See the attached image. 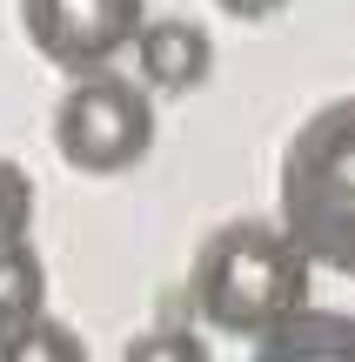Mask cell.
<instances>
[{"instance_id": "obj_3", "label": "cell", "mask_w": 355, "mask_h": 362, "mask_svg": "<svg viewBox=\"0 0 355 362\" xmlns=\"http://www.w3.org/2000/svg\"><path fill=\"white\" fill-rule=\"evenodd\" d=\"M54 148L80 175H121L134 161H148V148H155L148 88L134 74H114V67L80 74L54 107Z\"/></svg>"}, {"instance_id": "obj_9", "label": "cell", "mask_w": 355, "mask_h": 362, "mask_svg": "<svg viewBox=\"0 0 355 362\" xmlns=\"http://www.w3.org/2000/svg\"><path fill=\"white\" fill-rule=\"evenodd\" d=\"M27 228H34V181L20 161L0 155V242H27Z\"/></svg>"}, {"instance_id": "obj_5", "label": "cell", "mask_w": 355, "mask_h": 362, "mask_svg": "<svg viewBox=\"0 0 355 362\" xmlns=\"http://www.w3.org/2000/svg\"><path fill=\"white\" fill-rule=\"evenodd\" d=\"M134 67H141V88H155V94H188V88L208 81L215 47H208V34H201L195 21L161 13V21H148L141 34H134Z\"/></svg>"}, {"instance_id": "obj_8", "label": "cell", "mask_w": 355, "mask_h": 362, "mask_svg": "<svg viewBox=\"0 0 355 362\" xmlns=\"http://www.w3.org/2000/svg\"><path fill=\"white\" fill-rule=\"evenodd\" d=\"M0 362H88V342L61 315H34V322L0 336Z\"/></svg>"}, {"instance_id": "obj_4", "label": "cell", "mask_w": 355, "mask_h": 362, "mask_svg": "<svg viewBox=\"0 0 355 362\" xmlns=\"http://www.w3.org/2000/svg\"><path fill=\"white\" fill-rule=\"evenodd\" d=\"M141 13H148L141 0H20V27L34 40V54L47 67H61L67 81L114 67L148 27Z\"/></svg>"}, {"instance_id": "obj_7", "label": "cell", "mask_w": 355, "mask_h": 362, "mask_svg": "<svg viewBox=\"0 0 355 362\" xmlns=\"http://www.w3.org/2000/svg\"><path fill=\"white\" fill-rule=\"evenodd\" d=\"M34 315H47V269L34 242H0V336Z\"/></svg>"}, {"instance_id": "obj_2", "label": "cell", "mask_w": 355, "mask_h": 362, "mask_svg": "<svg viewBox=\"0 0 355 362\" xmlns=\"http://www.w3.org/2000/svg\"><path fill=\"white\" fill-rule=\"evenodd\" d=\"M282 228L315 269L355 282V94L295 128L282 155Z\"/></svg>"}, {"instance_id": "obj_11", "label": "cell", "mask_w": 355, "mask_h": 362, "mask_svg": "<svg viewBox=\"0 0 355 362\" xmlns=\"http://www.w3.org/2000/svg\"><path fill=\"white\" fill-rule=\"evenodd\" d=\"M215 7H222V13H235V21H268L282 0H215Z\"/></svg>"}, {"instance_id": "obj_1", "label": "cell", "mask_w": 355, "mask_h": 362, "mask_svg": "<svg viewBox=\"0 0 355 362\" xmlns=\"http://www.w3.org/2000/svg\"><path fill=\"white\" fill-rule=\"evenodd\" d=\"M308 275H315V262L295 248L282 221H222L195 248L188 302L215 336L262 342L308 309Z\"/></svg>"}, {"instance_id": "obj_6", "label": "cell", "mask_w": 355, "mask_h": 362, "mask_svg": "<svg viewBox=\"0 0 355 362\" xmlns=\"http://www.w3.org/2000/svg\"><path fill=\"white\" fill-rule=\"evenodd\" d=\"M255 362H355V315L342 309H302L275 336L255 342Z\"/></svg>"}, {"instance_id": "obj_10", "label": "cell", "mask_w": 355, "mask_h": 362, "mask_svg": "<svg viewBox=\"0 0 355 362\" xmlns=\"http://www.w3.org/2000/svg\"><path fill=\"white\" fill-rule=\"evenodd\" d=\"M121 362H215V356L195 329H148L121 349Z\"/></svg>"}]
</instances>
